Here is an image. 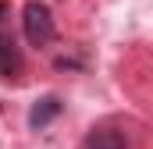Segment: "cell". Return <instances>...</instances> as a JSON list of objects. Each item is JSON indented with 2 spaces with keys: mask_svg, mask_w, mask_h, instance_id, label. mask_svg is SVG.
I'll return each instance as SVG.
<instances>
[{
  "mask_svg": "<svg viewBox=\"0 0 153 149\" xmlns=\"http://www.w3.org/2000/svg\"><path fill=\"white\" fill-rule=\"evenodd\" d=\"M22 32L29 39V46H50L53 39H57V21H53V11H50V4H43V0H29L25 7H22Z\"/></svg>",
  "mask_w": 153,
  "mask_h": 149,
  "instance_id": "6da1fadb",
  "label": "cell"
},
{
  "mask_svg": "<svg viewBox=\"0 0 153 149\" xmlns=\"http://www.w3.org/2000/svg\"><path fill=\"white\" fill-rule=\"evenodd\" d=\"M25 71V57H22V46L14 43L11 32H0V78L4 82H18Z\"/></svg>",
  "mask_w": 153,
  "mask_h": 149,
  "instance_id": "7a4b0ae2",
  "label": "cell"
},
{
  "mask_svg": "<svg viewBox=\"0 0 153 149\" xmlns=\"http://www.w3.org/2000/svg\"><path fill=\"white\" fill-rule=\"evenodd\" d=\"M61 110H64L61 96H53V92H50V96H39L36 103L29 107V128H32V131H43L53 117H61Z\"/></svg>",
  "mask_w": 153,
  "mask_h": 149,
  "instance_id": "3957f363",
  "label": "cell"
},
{
  "mask_svg": "<svg viewBox=\"0 0 153 149\" xmlns=\"http://www.w3.org/2000/svg\"><path fill=\"white\" fill-rule=\"evenodd\" d=\"M82 149H132V146H128V139L121 131H114V128H93L85 135Z\"/></svg>",
  "mask_w": 153,
  "mask_h": 149,
  "instance_id": "277c9868",
  "label": "cell"
},
{
  "mask_svg": "<svg viewBox=\"0 0 153 149\" xmlns=\"http://www.w3.org/2000/svg\"><path fill=\"white\" fill-rule=\"evenodd\" d=\"M7 11H11V7H7V4H4V0H0V18H4V14H7Z\"/></svg>",
  "mask_w": 153,
  "mask_h": 149,
  "instance_id": "5b68a950",
  "label": "cell"
}]
</instances>
